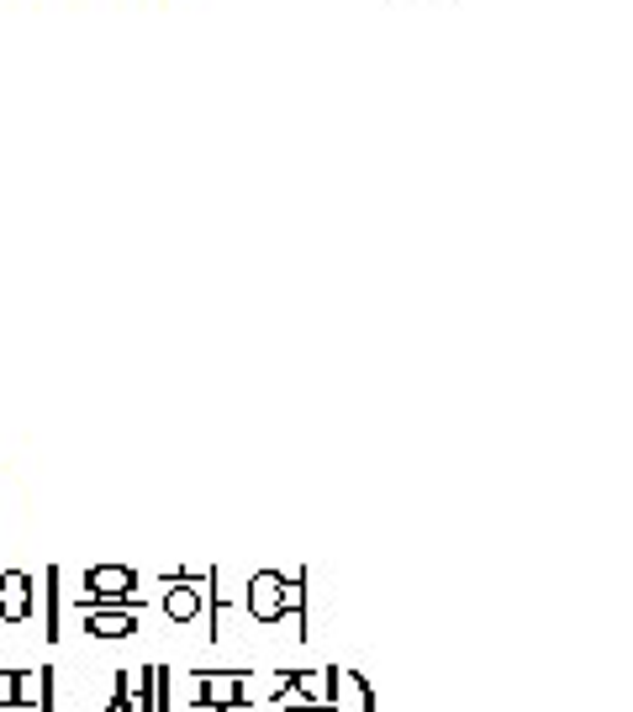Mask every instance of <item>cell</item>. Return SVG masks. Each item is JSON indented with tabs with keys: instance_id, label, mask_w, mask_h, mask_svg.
Masks as SVG:
<instances>
[{
	"instance_id": "6da1fadb",
	"label": "cell",
	"mask_w": 633,
	"mask_h": 712,
	"mask_svg": "<svg viewBox=\"0 0 633 712\" xmlns=\"http://www.w3.org/2000/svg\"><path fill=\"white\" fill-rule=\"evenodd\" d=\"M79 607H148L138 596V570L132 565H90L85 570V596Z\"/></svg>"
},
{
	"instance_id": "7a4b0ae2",
	"label": "cell",
	"mask_w": 633,
	"mask_h": 712,
	"mask_svg": "<svg viewBox=\"0 0 633 712\" xmlns=\"http://www.w3.org/2000/svg\"><path fill=\"white\" fill-rule=\"evenodd\" d=\"M195 676V708H244L248 697V670H191Z\"/></svg>"
},
{
	"instance_id": "3957f363",
	"label": "cell",
	"mask_w": 633,
	"mask_h": 712,
	"mask_svg": "<svg viewBox=\"0 0 633 712\" xmlns=\"http://www.w3.org/2000/svg\"><path fill=\"white\" fill-rule=\"evenodd\" d=\"M280 581H286V570H254L244 586V613L254 623H265V628L286 623V613H280Z\"/></svg>"
},
{
	"instance_id": "277c9868",
	"label": "cell",
	"mask_w": 633,
	"mask_h": 712,
	"mask_svg": "<svg viewBox=\"0 0 633 712\" xmlns=\"http://www.w3.org/2000/svg\"><path fill=\"white\" fill-rule=\"evenodd\" d=\"M138 613L143 607H79L85 617V634L100 644H117V639H132L138 634Z\"/></svg>"
},
{
	"instance_id": "5b68a950",
	"label": "cell",
	"mask_w": 633,
	"mask_h": 712,
	"mask_svg": "<svg viewBox=\"0 0 633 712\" xmlns=\"http://www.w3.org/2000/svg\"><path fill=\"white\" fill-rule=\"evenodd\" d=\"M32 602H37V581L26 570H0V623H26L32 617Z\"/></svg>"
},
{
	"instance_id": "8992f818",
	"label": "cell",
	"mask_w": 633,
	"mask_h": 712,
	"mask_svg": "<svg viewBox=\"0 0 633 712\" xmlns=\"http://www.w3.org/2000/svg\"><path fill=\"white\" fill-rule=\"evenodd\" d=\"M164 596H159V613L170 617V623H195V617H206V581L191 586V581H159Z\"/></svg>"
},
{
	"instance_id": "52a82bcc",
	"label": "cell",
	"mask_w": 633,
	"mask_h": 712,
	"mask_svg": "<svg viewBox=\"0 0 633 712\" xmlns=\"http://www.w3.org/2000/svg\"><path fill=\"white\" fill-rule=\"evenodd\" d=\"M0 708L37 712V670H0Z\"/></svg>"
},
{
	"instance_id": "ba28073f",
	"label": "cell",
	"mask_w": 633,
	"mask_h": 712,
	"mask_svg": "<svg viewBox=\"0 0 633 712\" xmlns=\"http://www.w3.org/2000/svg\"><path fill=\"white\" fill-rule=\"evenodd\" d=\"M280 613L296 617V639H312L307 634V570H296L280 581Z\"/></svg>"
},
{
	"instance_id": "9c48e42d",
	"label": "cell",
	"mask_w": 633,
	"mask_h": 712,
	"mask_svg": "<svg viewBox=\"0 0 633 712\" xmlns=\"http://www.w3.org/2000/svg\"><path fill=\"white\" fill-rule=\"evenodd\" d=\"M58 581H64V570H58V565L43 570V639H49V644L64 639V628H58V607H64V596H58Z\"/></svg>"
},
{
	"instance_id": "30bf717a",
	"label": "cell",
	"mask_w": 633,
	"mask_h": 712,
	"mask_svg": "<svg viewBox=\"0 0 633 712\" xmlns=\"http://www.w3.org/2000/svg\"><path fill=\"white\" fill-rule=\"evenodd\" d=\"M159 665H143V670H132V712H159Z\"/></svg>"
},
{
	"instance_id": "8fae6325",
	"label": "cell",
	"mask_w": 633,
	"mask_h": 712,
	"mask_svg": "<svg viewBox=\"0 0 633 712\" xmlns=\"http://www.w3.org/2000/svg\"><path fill=\"white\" fill-rule=\"evenodd\" d=\"M100 712H132V676L127 670H111V697Z\"/></svg>"
},
{
	"instance_id": "7c38bea8",
	"label": "cell",
	"mask_w": 633,
	"mask_h": 712,
	"mask_svg": "<svg viewBox=\"0 0 633 712\" xmlns=\"http://www.w3.org/2000/svg\"><path fill=\"white\" fill-rule=\"evenodd\" d=\"M348 681H354V691H360V712H380V702H375V687H369V676H360V670H343Z\"/></svg>"
},
{
	"instance_id": "4fadbf2b",
	"label": "cell",
	"mask_w": 633,
	"mask_h": 712,
	"mask_svg": "<svg viewBox=\"0 0 633 712\" xmlns=\"http://www.w3.org/2000/svg\"><path fill=\"white\" fill-rule=\"evenodd\" d=\"M53 676H58L53 665H43V670H37V712H58V708H53Z\"/></svg>"
},
{
	"instance_id": "5bb4252c",
	"label": "cell",
	"mask_w": 633,
	"mask_h": 712,
	"mask_svg": "<svg viewBox=\"0 0 633 712\" xmlns=\"http://www.w3.org/2000/svg\"><path fill=\"white\" fill-rule=\"evenodd\" d=\"M286 712H343V708H333V702H322V708H286Z\"/></svg>"
},
{
	"instance_id": "9a60e30c",
	"label": "cell",
	"mask_w": 633,
	"mask_h": 712,
	"mask_svg": "<svg viewBox=\"0 0 633 712\" xmlns=\"http://www.w3.org/2000/svg\"><path fill=\"white\" fill-rule=\"evenodd\" d=\"M0 712H32V708H0Z\"/></svg>"
}]
</instances>
